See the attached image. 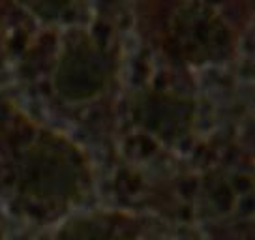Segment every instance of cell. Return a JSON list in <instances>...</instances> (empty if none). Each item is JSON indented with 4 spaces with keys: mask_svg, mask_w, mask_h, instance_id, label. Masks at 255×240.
Segmentation results:
<instances>
[{
    "mask_svg": "<svg viewBox=\"0 0 255 240\" xmlns=\"http://www.w3.org/2000/svg\"><path fill=\"white\" fill-rule=\"evenodd\" d=\"M21 184L38 199H66L77 192L79 161L68 148L56 143H38L21 160Z\"/></svg>",
    "mask_w": 255,
    "mask_h": 240,
    "instance_id": "obj_1",
    "label": "cell"
},
{
    "mask_svg": "<svg viewBox=\"0 0 255 240\" xmlns=\"http://www.w3.org/2000/svg\"><path fill=\"white\" fill-rule=\"evenodd\" d=\"M173 43L191 62H210L227 55L231 36L223 21L205 6L188 4L173 17Z\"/></svg>",
    "mask_w": 255,
    "mask_h": 240,
    "instance_id": "obj_2",
    "label": "cell"
},
{
    "mask_svg": "<svg viewBox=\"0 0 255 240\" xmlns=\"http://www.w3.org/2000/svg\"><path fill=\"white\" fill-rule=\"evenodd\" d=\"M109 66L104 51L88 38L72 41L64 51L55 70L58 94L70 102L94 98L107 83Z\"/></svg>",
    "mask_w": 255,
    "mask_h": 240,
    "instance_id": "obj_3",
    "label": "cell"
},
{
    "mask_svg": "<svg viewBox=\"0 0 255 240\" xmlns=\"http://www.w3.org/2000/svg\"><path fill=\"white\" fill-rule=\"evenodd\" d=\"M146 129H152L159 135L175 137L188 128L190 109L188 104L171 96H150L146 98L137 109Z\"/></svg>",
    "mask_w": 255,
    "mask_h": 240,
    "instance_id": "obj_4",
    "label": "cell"
},
{
    "mask_svg": "<svg viewBox=\"0 0 255 240\" xmlns=\"http://www.w3.org/2000/svg\"><path fill=\"white\" fill-rule=\"evenodd\" d=\"M58 240H128V237L105 220L83 218L66 225Z\"/></svg>",
    "mask_w": 255,
    "mask_h": 240,
    "instance_id": "obj_5",
    "label": "cell"
},
{
    "mask_svg": "<svg viewBox=\"0 0 255 240\" xmlns=\"http://www.w3.org/2000/svg\"><path fill=\"white\" fill-rule=\"evenodd\" d=\"M19 2L41 19H55L68 8V0H19Z\"/></svg>",
    "mask_w": 255,
    "mask_h": 240,
    "instance_id": "obj_6",
    "label": "cell"
}]
</instances>
